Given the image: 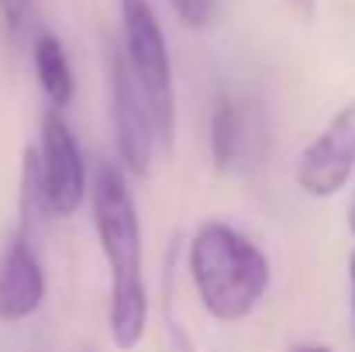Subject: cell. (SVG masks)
Masks as SVG:
<instances>
[{
  "label": "cell",
  "instance_id": "7c38bea8",
  "mask_svg": "<svg viewBox=\"0 0 355 352\" xmlns=\"http://www.w3.org/2000/svg\"><path fill=\"white\" fill-rule=\"evenodd\" d=\"M286 7H293L297 14H304V17H311L314 14V0H283Z\"/></svg>",
  "mask_w": 355,
  "mask_h": 352
},
{
  "label": "cell",
  "instance_id": "9a60e30c",
  "mask_svg": "<svg viewBox=\"0 0 355 352\" xmlns=\"http://www.w3.org/2000/svg\"><path fill=\"white\" fill-rule=\"evenodd\" d=\"M349 287H352V315H355V249L349 255Z\"/></svg>",
  "mask_w": 355,
  "mask_h": 352
},
{
  "label": "cell",
  "instance_id": "30bf717a",
  "mask_svg": "<svg viewBox=\"0 0 355 352\" xmlns=\"http://www.w3.org/2000/svg\"><path fill=\"white\" fill-rule=\"evenodd\" d=\"M176 17L193 28V31H207L218 21V0H169Z\"/></svg>",
  "mask_w": 355,
  "mask_h": 352
},
{
  "label": "cell",
  "instance_id": "277c9868",
  "mask_svg": "<svg viewBox=\"0 0 355 352\" xmlns=\"http://www.w3.org/2000/svg\"><path fill=\"white\" fill-rule=\"evenodd\" d=\"M35 156V176H38V190H42V208L55 218H73L83 201H87V162H83V149L69 128V121L62 111H45L42 117V138H38V152Z\"/></svg>",
  "mask_w": 355,
  "mask_h": 352
},
{
  "label": "cell",
  "instance_id": "5b68a950",
  "mask_svg": "<svg viewBox=\"0 0 355 352\" xmlns=\"http://www.w3.org/2000/svg\"><path fill=\"white\" fill-rule=\"evenodd\" d=\"M107 76H111V121H114L121 169L131 173V176H148L159 131H155L148 104H145V97H141L121 49H114L111 59H107Z\"/></svg>",
  "mask_w": 355,
  "mask_h": 352
},
{
  "label": "cell",
  "instance_id": "8992f818",
  "mask_svg": "<svg viewBox=\"0 0 355 352\" xmlns=\"http://www.w3.org/2000/svg\"><path fill=\"white\" fill-rule=\"evenodd\" d=\"M297 187L307 197H335L355 176V101L324 124L297 159Z\"/></svg>",
  "mask_w": 355,
  "mask_h": 352
},
{
  "label": "cell",
  "instance_id": "5bb4252c",
  "mask_svg": "<svg viewBox=\"0 0 355 352\" xmlns=\"http://www.w3.org/2000/svg\"><path fill=\"white\" fill-rule=\"evenodd\" d=\"M345 225H349V235L355 238V183H352V197H349V211H345Z\"/></svg>",
  "mask_w": 355,
  "mask_h": 352
},
{
  "label": "cell",
  "instance_id": "52a82bcc",
  "mask_svg": "<svg viewBox=\"0 0 355 352\" xmlns=\"http://www.w3.org/2000/svg\"><path fill=\"white\" fill-rule=\"evenodd\" d=\"M49 283L28 228L10 235L0 255V325H21L45 304Z\"/></svg>",
  "mask_w": 355,
  "mask_h": 352
},
{
  "label": "cell",
  "instance_id": "ba28073f",
  "mask_svg": "<svg viewBox=\"0 0 355 352\" xmlns=\"http://www.w3.org/2000/svg\"><path fill=\"white\" fill-rule=\"evenodd\" d=\"M31 62H35V76H38V87L42 94L49 97V104L55 111H62L73 94H76V80H73V66H69V56H66V45L42 31L31 45Z\"/></svg>",
  "mask_w": 355,
  "mask_h": 352
},
{
  "label": "cell",
  "instance_id": "3957f363",
  "mask_svg": "<svg viewBox=\"0 0 355 352\" xmlns=\"http://www.w3.org/2000/svg\"><path fill=\"white\" fill-rule=\"evenodd\" d=\"M121 3V31L124 45L121 56L148 104V115L155 121L159 142L173 149L176 138V83H173V62L166 49L162 24L148 0H118Z\"/></svg>",
  "mask_w": 355,
  "mask_h": 352
},
{
  "label": "cell",
  "instance_id": "8fae6325",
  "mask_svg": "<svg viewBox=\"0 0 355 352\" xmlns=\"http://www.w3.org/2000/svg\"><path fill=\"white\" fill-rule=\"evenodd\" d=\"M28 7H31V0H0V17H3V24H7L10 31H17V28L24 24V17H28Z\"/></svg>",
  "mask_w": 355,
  "mask_h": 352
},
{
  "label": "cell",
  "instance_id": "7a4b0ae2",
  "mask_svg": "<svg viewBox=\"0 0 355 352\" xmlns=\"http://www.w3.org/2000/svg\"><path fill=\"white\" fill-rule=\"evenodd\" d=\"M187 269L200 308L221 325L245 321L272 283L269 255L228 221H204L193 232Z\"/></svg>",
  "mask_w": 355,
  "mask_h": 352
},
{
  "label": "cell",
  "instance_id": "9c48e42d",
  "mask_svg": "<svg viewBox=\"0 0 355 352\" xmlns=\"http://www.w3.org/2000/svg\"><path fill=\"white\" fill-rule=\"evenodd\" d=\"M211 159L214 166L225 173L232 169L248 142V111L241 108V101L235 97H221L211 111Z\"/></svg>",
  "mask_w": 355,
  "mask_h": 352
},
{
  "label": "cell",
  "instance_id": "6da1fadb",
  "mask_svg": "<svg viewBox=\"0 0 355 352\" xmlns=\"http://www.w3.org/2000/svg\"><path fill=\"white\" fill-rule=\"evenodd\" d=\"M90 211L111 273L107 332L121 352H131L135 346H141L148 328V290L141 273V221L121 166H97V176L90 183Z\"/></svg>",
  "mask_w": 355,
  "mask_h": 352
},
{
  "label": "cell",
  "instance_id": "4fadbf2b",
  "mask_svg": "<svg viewBox=\"0 0 355 352\" xmlns=\"http://www.w3.org/2000/svg\"><path fill=\"white\" fill-rule=\"evenodd\" d=\"M290 352H335L331 346H324V342H297Z\"/></svg>",
  "mask_w": 355,
  "mask_h": 352
}]
</instances>
